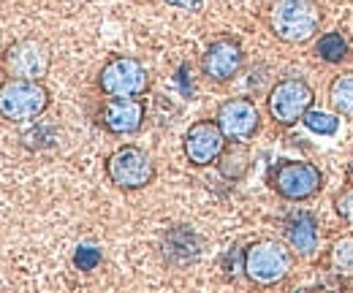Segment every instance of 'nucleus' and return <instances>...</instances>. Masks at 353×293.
<instances>
[{
	"instance_id": "obj_20",
	"label": "nucleus",
	"mask_w": 353,
	"mask_h": 293,
	"mask_svg": "<svg viewBox=\"0 0 353 293\" xmlns=\"http://www.w3.org/2000/svg\"><path fill=\"white\" fill-rule=\"evenodd\" d=\"M332 269L340 274V277H353V236H340L332 242Z\"/></svg>"
},
{
	"instance_id": "obj_15",
	"label": "nucleus",
	"mask_w": 353,
	"mask_h": 293,
	"mask_svg": "<svg viewBox=\"0 0 353 293\" xmlns=\"http://www.w3.org/2000/svg\"><path fill=\"white\" fill-rule=\"evenodd\" d=\"M250 163H253V155H250L248 141H225L215 168L225 182H242L250 171Z\"/></svg>"
},
{
	"instance_id": "obj_24",
	"label": "nucleus",
	"mask_w": 353,
	"mask_h": 293,
	"mask_svg": "<svg viewBox=\"0 0 353 293\" xmlns=\"http://www.w3.org/2000/svg\"><path fill=\"white\" fill-rule=\"evenodd\" d=\"M348 182L353 185V158H351V163H348Z\"/></svg>"
},
{
	"instance_id": "obj_23",
	"label": "nucleus",
	"mask_w": 353,
	"mask_h": 293,
	"mask_svg": "<svg viewBox=\"0 0 353 293\" xmlns=\"http://www.w3.org/2000/svg\"><path fill=\"white\" fill-rule=\"evenodd\" d=\"M166 6L179 8V11H190V14H201L204 11V0H163Z\"/></svg>"
},
{
	"instance_id": "obj_22",
	"label": "nucleus",
	"mask_w": 353,
	"mask_h": 293,
	"mask_svg": "<svg viewBox=\"0 0 353 293\" xmlns=\"http://www.w3.org/2000/svg\"><path fill=\"white\" fill-rule=\"evenodd\" d=\"M334 212L340 220H345L348 225H353V185L348 182V188H343L334 196Z\"/></svg>"
},
{
	"instance_id": "obj_9",
	"label": "nucleus",
	"mask_w": 353,
	"mask_h": 293,
	"mask_svg": "<svg viewBox=\"0 0 353 293\" xmlns=\"http://www.w3.org/2000/svg\"><path fill=\"white\" fill-rule=\"evenodd\" d=\"M225 133L221 130L218 120H199L185 130L182 136V152L193 168L215 166L225 147Z\"/></svg>"
},
{
	"instance_id": "obj_8",
	"label": "nucleus",
	"mask_w": 353,
	"mask_h": 293,
	"mask_svg": "<svg viewBox=\"0 0 353 293\" xmlns=\"http://www.w3.org/2000/svg\"><path fill=\"white\" fill-rule=\"evenodd\" d=\"M3 68L11 79H39V82H44V77L52 68V49L39 39H22V41L11 43L6 49Z\"/></svg>"
},
{
	"instance_id": "obj_10",
	"label": "nucleus",
	"mask_w": 353,
	"mask_h": 293,
	"mask_svg": "<svg viewBox=\"0 0 353 293\" xmlns=\"http://www.w3.org/2000/svg\"><path fill=\"white\" fill-rule=\"evenodd\" d=\"M215 120L228 141L250 144L261 130V112L250 98H225L215 112Z\"/></svg>"
},
{
	"instance_id": "obj_2",
	"label": "nucleus",
	"mask_w": 353,
	"mask_h": 293,
	"mask_svg": "<svg viewBox=\"0 0 353 293\" xmlns=\"http://www.w3.org/2000/svg\"><path fill=\"white\" fill-rule=\"evenodd\" d=\"M266 185L280 199L294 201V204H302V201L315 199L323 190V171L315 166V163H307V161L283 158V161H277V163L269 166V171H266Z\"/></svg>"
},
{
	"instance_id": "obj_1",
	"label": "nucleus",
	"mask_w": 353,
	"mask_h": 293,
	"mask_svg": "<svg viewBox=\"0 0 353 293\" xmlns=\"http://www.w3.org/2000/svg\"><path fill=\"white\" fill-rule=\"evenodd\" d=\"M294 255L288 242L277 239H256L242 250V272L253 285L272 288L280 285L291 269H294Z\"/></svg>"
},
{
	"instance_id": "obj_5",
	"label": "nucleus",
	"mask_w": 353,
	"mask_h": 293,
	"mask_svg": "<svg viewBox=\"0 0 353 293\" xmlns=\"http://www.w3.org/2000/svg\"><path fill=\"white\" fill-rule=\"evenodd\" d=\"M103 171H106V179H109L117 190H125V193L144 190V188H150L152 179H155V163H152L150 152H144V150L136 147V144H123V147H117V150L106 158Z\"/></svg>"
},
{
	"instance_id": "obj_12",
	"label": "nucleus",
	"mask_w": 353,
	"mask_h": 293,
	"mask_svg": "<svg viewBox=\"0 0 353 293\" xmlns=\"http://www.w3.org/2000/svg\"><path fill=\"white\" fill-rule=\"evenodd\" d=\"M147 109L139 98H117L106 95L101 112H98V125L109 130L112 136H133L144 125Z\"/></svg>"
},
{
	"instance_id": "obj_3",
	"label": "nucleus",
	"mask_w": 353,
	"mask_h": 293,
	"mask_svg": "<svg viewBox=\"0 0 353 293\" xmlns=\"http://www.w3.org/2000/svg\"><path fill=\"white\" fill-rule=\"evenodd\" d=\"M269 28L283 43H307L321 30V11L310 0H274Z\"/></svg>"
},
{
	"instance_id": "obj_7",
	"label": "nucleus",
	"mask_w": 353,
	"mask_h": 293,
	"mask_svg": "<svg viewBox=\"0 0 353 293\" xmlns=\"http://www.w3.org/2000/svg\"><path fill=\"white\" fill-rule=\"evenodd\" d=\"M312 103H315V92L299 77L274 82L266 95V112L280 128H294L296 123H302V117L312 109Z\"/></svg>"
},
{
	"instance_id": "obj_11",
	"label": "nucleus",
	"mask_w": 353,
	"mask_h": 293,
	"mask_svg": "<svg viewBox=\"0 0 353 293\" xmlns=\"http://www.w3.org/2000/svg\"><path fill=\"white\" fill-rule=\"evenodd\" d=\"M245 68V49L231 36H221L201 54V74L212 84H228Z\"/></svg>"
},
{
	"instance_id": "obj_6",
	"label": "nucleus",
	"mask_w": 353,
	"mask_h": 293,
	"mask_svg": "<svg viewBox=\"0 0 353 293\" xmlns=\"http://www.w3.org/2000/svg\"><path fill=\"white\" fill-rule=\"evenodd\" d=\"M98 90L103 95L139 98L150 90V71L133 54H112L98 71Z\"/></svg>"
},
{
	"instance_id": "obj_16",
	"label": "nucleus",
	"mask_w": 353,
	"mask_h": 293,
	"mask_svg": "<svg viewBox=\"0 0 353 293\" xmlns=\"http://www.w3.org/2000/svg\"><path fill=\"white\" fill-rule=\"evenodd\" d=\"M329 106L340 117L353 120V71H345L329 82Z\"/></svg>"
},
{
	"instance_id": "obj_21",
	"label": "nucleus",
	"mask_w": 353,
	"mask_h": 293,
	"mask_svg": "<svg viewBox=\"0 0 353 293\" xmlns=\"http://www.w3.org/2000/svg\"><path fill=\"white\" fill-rule=\"evenodd\" d=\"M101 261H103V252H101L98 245H92V242L77 245V247H74V255H71V263H74L79 272H95V269L101 266Z\"/></svg>"
},
{
	"instance_id": "obj_4",
	"label": "nucleus",
	"mask_w": 353,
	"mask_h": 293,
	"mask_svg": "<svg viewBox=\"0 0 353 293\" xmlns=\"http://www.w3.org/2000/svg\"><path fill=\"white\" fill-rule=\"evenodd\" d=\"M52 92L39 79H6L0 90V114L8 123H33L44 117Z\"/></svg>"
},
{
	"instance_id": "obj_13",
	"label": "nucleus",
	"mask_w": 353,
	"mask_h": 293,
	"mask_svg": "<svg viewBox=\"0 0 353 293\" xmlns=\"http://www.w3.org/2000/svg\"><path fill=\"white\" fill-rule=\"evenodd\" d=\"M283 239L288 242V247L296 252L299 258H310L318 252L321 245V223L318 217L307 210H296L285 214L283 220Z\"/></svg>"
},
{
	"instance_id": "obj_19",
	"label": "nucleus",
	"mask_w": 353,
	"mask_h": 293,
	"mask_svg": "<svg viewBox=\"0 0 353 293\" xmlns=\"http://www.w3.org/2000/svg\"><path fill=\"white\" fill-rule=\"evenodd\" d=\"M302 125L307 128L310 133L315 136H337L340 133V114L332 109V112H323V109H310L307 114L302 117Z\"/></svg>"
},
{
	"instance_id": "obj_17",
	"label": "nucleus",
	"mask_w": 353,
	"mask_h": 293,
	"mask_svg": "<svg viewBox=\"0 0 353 293\" xmlns=\"http://www.w3.org/2000/svg\"><path fill=\"white\" fill-rule=\"evenodd\" d=\"M315 54H318V60H323L326 65H340V63L348 60L351 46H348L345 36H343L340 30H332V33L318 36V41H315Z\"/></svg>"
},
{
	"instance_id": "obj_18",
	"label": "nucleus",
	"mask_w": 353,
	"mask_h": 293,
	"mask_svg": "<svg viewBox=\"0 0 353 293\" xmlns=\"http://www.w3.org/2000/svg\"><path fill=\"white\" fill-rule=\"evenodd\" d=\"M19 141H22V147L28 152H44V150L57 144V128L39 117V120H33V125L19 136Z\"/></svg>"
},
{
	"instance_id": "obj_14",
	"label": "nucleus",
	"mask_w": 353,
	"mask_h": 293,
	"mask_svg": "<svg viewBox=\"0 0 353 293\" xmlns=\"http://www.w3.org/2000/svg\"><path fill=\"white\" fill-rule=\"evenodd\" d=\"M163 258L174 266H185L201 258V239L188 225H174L163 234Z\"/></svg>"
}]
</instances>
